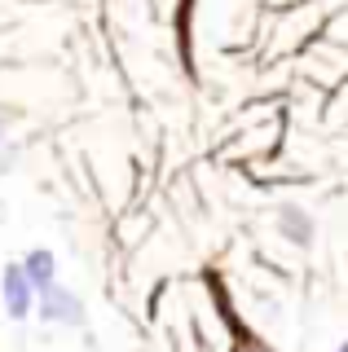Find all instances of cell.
Masks as SVG:
<instances>
[{
	"mask_svg": "<svg viewBox=\"0 0 348 352\" xmlns=\"http://www.w3.org/2000/svg\"><path fill=\"white\" fill-rule=\"evenodd\" d=\"M36 317L45 326H67V330H84L89 326V313H84V300L67 286H49V291L36 295Z\"/></svg>",
	"mask_w": 348,
	"mask_h": 352,
	"instance_id": "1",
	"label": "cell"
},
{
	"mask_svg": "<svg viewBox=\"0 0 348 352\" xmlns=\"http://www.w3.org/2000/svg\"><path fill=\"white\" fill-rule=\"evenodd\" d=\"M278 234L291 242V247H313V238H318V220H313L309 212H304L300 203H282L278 216H274Z\"/></svg>",
	"mask_w": 348,
	"mask_h": 352,
	"instance_id": "3",
	"label": "cell"
},
{
	"mask_svg": "<svg viewBox=\"0 0 348 352\" xmlns=\"http://www.w3.org/2000/svg\"><path fill=\"white\" fill-rule=\"evenodd\" d=\"M331 352H348V339H344V344H335V348H331Z\"/></svg>",
	"mask_w": 348,
	"mask_h": 352,
	"instance_id": "6",
	"label": "cell"
},
{
	"mask_svg": "<svg viewBox=\"0 0 348 352\" xmlns=\"http://www.w3.org/2000/svg\"><path fill=\"white\" fill-rule=\"evenodd\" d=\"M0 304H5V313L14 317V322H27L31 308H36V286H31L23 260H14V264L0 269Z\"/></svg>",
	"mask_w": 348,
	"mask_h": 352,
	"instance_id": "2",
	"label": "cell"
},
{
	"mask_svg": "<svg viewBox=\"0 0 348 352\" xmlns=\"http://www.w3.org/2000/svg\"><path fill=\"white\" fill-rule=\"evenodd\" d=\"M23 269H27L31 286H36V295L49 291V286H58V256H53L49 247H31L23 256Z\"/></svg>",
	"mask_w": 348,
	"mask_h": 352,
	"instance_id": "4",
	"label": "cell"
},
{
	"mask_svg": "<svg viewBox=\"0 0 348 352\" xmlns=\"http://www.w3.org/2000/svg\"><path fill=\"white\" fill-rule=\"evenodd\" d=\"M9 159H14V146H9V119L0 115V168H9Z\"/></svg>",
	"mask_w": 348,
	"mask_h": 352,
	"instance_id": "5",
	"label": "cell"
}]
</instances>
